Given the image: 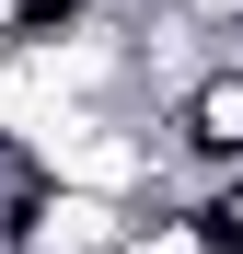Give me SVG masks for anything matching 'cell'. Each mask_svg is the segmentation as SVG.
I'll return each instance as SVG.
<instances>
[{
  "label": "cell",
  "instance_id": "obj_1",
  "mask_svg": "<svg viewBox=\"0 0 243 254\" xmlns=\"http://www.w3.org/2000/svg\"><path fill=\"white\" fill-rule=\"evenodd\" d=\"M128 220H139V208H116V196L47 185L23 220H0V254H116V243H128Z\"/></svg>",
  "mask_w": 243,
  "mask_h": 254
}]
</instances>
